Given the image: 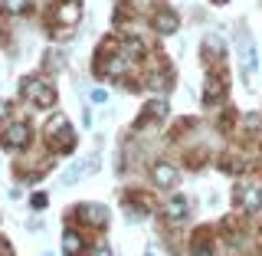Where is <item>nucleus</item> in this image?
I'll list each match as a JSON object with an SVG mask.
<instances>
[{"label":"nucleus","mask_w":262,"mask_h":256,"mask_svg":"<svg viewBox=\"0 0 262 256\" xmlns=\"http://www.w3.org/2000/svg\"><path fill=\"white\" fill-rule=\"evenodd\" d=\"M196 256H210V253H207V250H200V253H196Z\"/></svg>","instance_id":"obj_18"},{"label":"nucleus","mask_w":262,"mask_h":256,"mask_svg":"<svg viewBox=\"0 0 262 256\" xmlns=\"http://www.w3.org/2000/svg\"><path fill=\"white\" fill-rule=\"evenodd\" d=\"M46 131H49V142L56 138V145H59L62 151H69V148H72V131H69V122H66L62 115H56V119L46 125Z\"/></svg>","instance_id":"obj_2"},{"label":"nucleus","mask_w":262,"mask_h":256,"mask_svg":"<svg viewBox=\"0 0 262 256\" xmlns=\"http://www.w3.org/2000/svg\"><path fill=\"white\" fill-rule=\"evenodd\" d=\"M92 99H95V102H105L108 95H105V89H92Z\"/></svg>","instance_id":"obj_16"},{"label":"nucleus","mask_w":262,"mask_h":256,"mask_svg":"<svg viewBox=\"0 0 262 256\" xmlns=\"http://www.w3.org/2000/svg\"><path fill=\"white\" fill-rule=\"evenodd\" d=\"M27 142H30V128L27 125H10L4 131V148H10V151L13 148H23Z\"/></svg>","instance_id":"obj_4"},{"label":"nucleus","mask_w":262,"mask_h":256,"mask_svg":"<svg viewBox=\"0 0 262 256\" xmlns=\"http://www.w3.org/2000/svg\"><path fill=\"white\" fill-rule=\"evenodd\" d=\"M239 49H243V63H246V76L256 72V46L249 36H239Z\"/></svg>","instance_id":"obj_7"},{"label":"nucleus","mask_w":262,"mask_h":256,"mask_svg":"<svg viewBox=\"0 0 262 256\" xmlns=\"http://www.w3.org/2000/svg\"><path fill=\"white\" fill-rule=\"evenodd\" d=\"M4 7H7V13H23L27 10V0H4Z\"/></svg>","instance_id":"obj_14"},{"label":"nucleus","mask_w":262,"mask_h":256,"mask_svg":"<svg viewBox=\"0 0 262 256\" xmlns=\"http://www.w3.org/2000/svg\"><path fill=\"white\" fill-rule=\"evenodd\" d=\"M128 60L131 56H115V60L105 63V76H121V72L128 69Z\"/></svg>","instance_id":"obj_10"},{"label":"nucleus","mask_w":262,"mask_h":256,"mask_svg":"<svg viewBox=\"0 0 262 256\" xmlns=\"http://www.w3.org/2000/svg\"><path fill=\"white\" fill-rule=\"evenodd\" d=\"M85 217L89 220H92V224L98 227V224H105V210L102 207H98V204H89V207H85Z\"/></svg>","instance_id":"obj_12"},{"label":"nucleus","mask_w":262,"mask_h":256,"mask_svg":"<svg viewBox=\"0 0 262 256\" xmlns=\"http://www.w3.org/2000/svg\"><path fill=\"white\" fill-rule=\"evenodd\" d=\"M151 174H154V184L158 187H174L177 184V171L170 168V164H154Z\"/></svg>","instance_id":"obj_6"},{"label":"nucleus","mask_w":262,"mask_h":256,"mask_svg":"<svg viewBox=\"0 0 262 256\" xmlns=\"http://www.w3.org/2000/svg\"><path fill=\"white\" fill-rule=\"evenodd\" d=\"M147 115H154V119H164V115H167V102H151V105H147Z\"/></svg>","instance_id":"obj_13"},{"label":"nucleus","mask_w":262,"mask_h":256,"mask_svg":"<svg viewBox=\"0 0 262 256\" xmlns=\"http://www.w3.org/2000/svg\"><path fill=\"white\" fill-rule=\"evenodd\" d=\"M216 4H226V0H216Z\"/></svg>","instance_id":"obj_19"},{"label":"nucleus","mask_w":262,"mask_h":256,"mask_svg":"<svg viewBox=\"0 0 262 256\" xmlns=\"http://www.w3.org/2000/svg\"><path fill=\"white\" fill-rule=\"evenodd\" d=\"M259 125H262L259 115H246V128H259Z\"/></svg>","instance_id":"obj_15"},{"label":"nucleus","mask_w":262,"mask_h":256,"mask_svg":"<svg viewBox=\"0 0 262 256\" xmlns=\"http://www.w3.org/2000/svg\"><path fill=\"white\" fill-rule=\"evenodd\" d=\"M92 253H95V256H112V253H108V246H105V243H98Z\"/></svg>","instance_id":"obj_17"},{"label":"nucleus","mask_w":262,"mask_h":256,"mask_svg":"<svg viewBox=\"0 0 262 256\" xmlns=\"http://www.w3.org/2000/svg\"><path fill=\"white\" fill-rule=\"evenodd\" d=\"M23 95H27V102L33 105H39V109H49V105L56 102V92H53V86L43 79H23Z\"/></svg>","instance_id":"obj_1"},{"label":"nucleus","mask_w":262,"mask_h":256,"mask_svg":"<svg viewBox=\"0 0 262 256\" xmlns=\"http://www.w3.org/2000/svg\"><path fill=\"white\" fill-rule=\"evenodd\" d=\"M239 204H243V210H249V213H256L262 207V191L256 184H246L243 191H239Z\"/></svg>","instance_id":"obj_5"},{"label":"nucleus","mask_w":262,"mask_h":256,"mask_svg":"<svg viewBox=\"0 0 262 256\" xmlns=\"http://www.w3.org/2000/svg\"><path fill=\"white\" fill-rule=\"evenodd\" d=\"M79 16H82V4H79V0H66L59 10H56V23L72 27V23H79Z\"/></svg>","instance_id":"obj_3"},{"label":"nucleus","mask_w":262,"mask_h":256,"mask_svg":"<svg viewBox=\"0 0 262 256\" xmlns=\"http://www.w3.org/2000/svg\"><path fill=\"white\" fill-rule=\"evenodd\" d=\"M177 13L174 10H158V16H154V27H158L161 33H174L177 30Z\"/></svg>","instance_id":"obj_8"},{"label":"nucleus","mask_w":262,"mask_h":256,"mask_svg":"<svg viewBox=\"0 0 262 256\" xmlns=\"http://www.w3.org/2000/svg\"><path fill=\"white\" fill-rule=\"evenodd\" d=\"M167 217L170 220H184L187 217V201L184 197H170L167 201Z\"/></svg>","instance_id":"obj_9"},{"label":"nucleus","mask_w":262,"mask_h":256,"mask_svg":"<svg viewBox=\"0 0 262 256\" xmlns=\"http://www.w3.org/2000/svg\"><path fill=\"white\" fill-rule=\"evenodd\" d=\"M62 250H66V256H76V253L82 250V240H79L76 233H72V230H69V233L62 237Z\"/></svg>","instance_id":"obj_11"}]
</instances>
